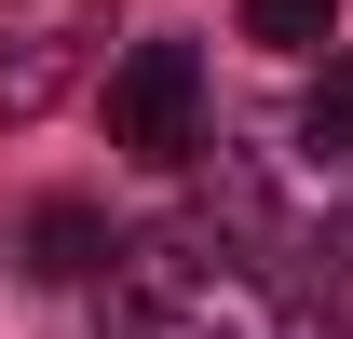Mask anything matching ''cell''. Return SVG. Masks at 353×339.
Segmentation results:
<instances>
[{
  "mask_svg": "<svg viewBox=\"0 0 353 339\" xmlns=\"http://www.w3.org/2000/svg\"><path fill=\"white\" fill-rule=\"evenodd\" d=\"M95 339H353L340 312L285 271L204 231V217H163V231H123L109 271H95Z\"/></svg>",
  "mask_w": 353,
  "mask_h": 339,
  "instance_id": "6da1fadb",
  "label": "cell"
},
{
  "mask_svg": "<svg viewBox=\"0 0 353 339\" xmlns=\"http://www.w3.org/2000/svg\"><path fill=\"white\" fill-rule=\"evenodd\" d=\"M109 54V0H0V136L68 109Z\"/></svg>",
  "mask_w": 353,
  "mask_h": 339,
  "instance_id": "7a4b0ae2",
  "label": "cell"
},
{
  "mask_svg": "<svg viewBox=\"0 0 353 339\" xmlns=\"http://www.w3.org/2000/svg\"><path fill=\"white\" fill-rule=\"evenodd\" d=\"M109 150L123 163H204L218 123H204V54L190 41H136L109 68Z\"/></svg>",
  "mask_w": 353,
  "mask_h": 339,
  "instance_id": "3957f363",
  "label": "cell"
},
{
  "mask_svg": "<svg viewBox=\"0 0 353 339\" xmlns=\"http://www.w3.org/2000/svg\"><path fill=\"white\" fill-rule=\"evenodd\" d=\"M285 150H299L312 176H340V190H353V54H326V82L299 95V123H285Z\"/></svg>",
  "mask_w": 353,
  "mask_h": 339,
  "instance_id": "277c9868",
  "label": "cell"
},
{
  "mask_svg": "<svg viewBox=\"0 0 353 339\" xmlns=\"http://www.w3.org/2000/svg\"><path fill=\"white\" fill-rule=\"evenodd\" d=\"M28 271H41V285H95V271H109V217L95 204H41L28 217Z\"/></svg>",
  "mask_w": 353,
  "mask_h": 339,
  "instance_id": "5b68a950",
  "label": "cell"
},
{
  "mask_svg": "<svg viewBox=\"0 0 353 339\" xmlns=\"http://www.w3.org/2000/svg\"><path fill=\"white\" fill-rule=\"evenodd\" d=\"M340 28V0H245V41H272V54H312Z\"/></svg>",
  "mask_w": 353,
  "mask_h": 339,
  "instance_id": "8992f818",
  "label": "cell"
}]
</instances>
